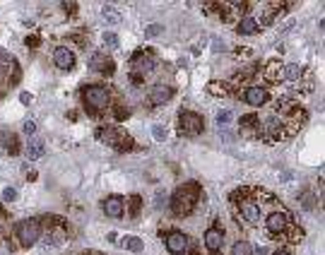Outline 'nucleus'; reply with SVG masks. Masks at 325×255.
<instances>
[{
    "label": "nucleus",
    "instance_id": "17",
    "mask_svg": "<svg viewBox=\"0 0 325 255\" xmlns=\"http://www.w3.org/2000/svg\"><path fill=\"white\" fill-rule=\"evenodd\" d=\"M282 7H284L282 2H270V5L262 10V15H260V22H262V24H272V22L277 19V15H282V12H284Z\"/></svg>",
    "mask_w": 325,
    "mask_h": 255
},
{
    "label": "nucleus",
    "instance_id": "1",
    "mask_svg": "<svg viewBox=\"0 0 325 255\" xmlns=\"http://www.w3.org/2000/svg\"><path fill=\"white\" fill-rule=\"evenodd\" d=\"M200 197H202L200 183L188 181V183L179 186L176 192H174V197H171V212H174V217H188V214H193V209L197 207Z\"/></svg>",
    "mask_w": 325,
    "mask_h": 255
},
{
    "label": "nucleus",
    "instance_id": "24",
    "mask_svg": "<svg viewBox=\"0 0 325 255\" xmlns=\"http://www.w3.org/2000/svg\"><path fill=\"white\" fill-rule=\"evenodd\" d=\"M44 152H46V147H44L41 140H32L29 147H27V157L29 159H39V157H44Z\"/></svg>",
    "mask_w": 325,
    "mask_h": 255
},
{
    "label": "nucleus",
    "instance_id": "16",
    "mask_svg": "<svg viewBox=\"0 0 325 255\" xmlns=\"http://www.w3.org/2000/svg\"><path fill=\"white\" fill-rule=\"evenodd\" d=\"M53 63H56V67H61V70H72V67H75V53H72L70 48L61 46V48H56V53H53Z\"/></svg>",
    "mask_w": 325,
    "mask_h": 255
},
{
    "label": "nucleus",
    "instance_id": "10",
    "mask_svg": "<svg viewBox=\"0 0 325 255\" xmlns=\"http://www.w3.org/2000/svg\"><path fill=\"white\" fill-rule=\"evenodd\" d=\"M130 67H132V72H135V75L145 77V72H149V70L154 67V58H152V53H149V51H137V53L130 58Z\"/></svg>",
    "mask_w": 325,
    "mask_h": 255
},
{
    "label": "nucleus",
    "instance_id": "27",
    "mask_svg": "<svg viewBox=\"0 0 325 255\" xmlns=\"http://www.w3.org/2000/svg\"><path fill=\"white\" fill-rule=\"evenodd\" d=\"M231 255H253V246L248 241H236L231 248Z\"/></svg>",
    "mask_w": 325,
    "mask_h": 255
},
{
    "label": "nucleus",
    "instance_id": "20",
    "mask_svg": "<svg viewBox=\"0 0 325 255\" xmlns=\"http://www.w3.org/2000/svg\"><path fill=\"white\" fill-rule=\"evenodd\" d=\"M258 72V65H251V67H246L244 72H236L234 75V80H231V87H239V84H248L251 82V77Z\"/></svg>",
    "mask_w": 325,
    "mask_h": 255
},
{
    "label": "nucleus",
    "instance_id": "25",
    "mask_svg": "<svg viewBox=\"0 0 325 255\" xmlns=\"http://www.w3.org/2000/svg\"><path fill=\"white\" fill-rule=\"evenodd\" d=\"M0 137H2V144H5V149H7L10 154H17V152H19V142H17V137H15L12 132H2Z\"/></svg>",
    "mask_w": 325,
    "mask_h": 255
},
{
    "label": "nucleus",
    "instance_id": "21",
    "mask_svg": "<svg viewBox=\"0 0 325 255\" xmlns=\"http://www.w3.org/2000/svg\"><path fill=\"white\" fill-rule=\"evenodd\" d=\"M304 72H306V67L304 65H284V80H289V82H299L301 77H304Z\"/></svg>",
    "mask_w": 325,
    "mask_h": 255
},
{
    "label": "nucleus",
    "instance_id": "4",
    "mask_svg": "<svg viewBox=\"0 0 325 255\" xmlns=\"http://www.w3.org/2000/svg\"><path fill=\"white\" fill-rule=\"evenodd\" d=\"M265 226H267V231H270V234H275V236L287 234L292 243H299L296 239H301V236H304V234H301V229H296V226L292 224V217H289L284 209H275V212H270V217L265 219Z\"/></svg>",
    "mask_w": 325,
    "mask_h": 255
},
{
    "label": "nucleus",
    "instance_id": "37",
    "mask_svg": "<svg viewBox=\"0 0 325 255\" xmlns=\"http://www.w3.org/2000/svg\"><path fill=\"white\" fill-rule=\"evenodd\" d=\"M152 132H154V137H157V140H164V137H166V132H164V130H162L159 126L152 128Z\"/></svg>",
    "mask_w": 325,
    "mask_h": 255
},
{
    "label": "nucleus",
    "instance_id": "9",
    "mask_svg": "<svg viewBox=\"0 0 325 255\" xmlns=\"http://www.w3.org/2000/svg\"><path fill=\"white\" fill-rule=\"evenodd\" d=\"M222 246H224V229L222 224H214L205 231V248L210 251V255H219Z\"/></svg>",
    "mask_w": 325,
    "mask_h": 255
},
{
    "label": "nucleus",
    "instance_id": "13",
    "mask_svg": "<svg viewBox=\"0 0 325 255\" xmlns=\"http://www.w3.org/2000/svg\"><path fill=\"white\" fill-rule=\"evenodd\" d=\"M171 96H174V89H171L169 84H154V87L149 89V104H152V106H162V104H166Z\"/></svg>",
    "mask_w": 325,
    "mask_h": 255
},
{
    "label": "nucleus",
    "instance_id": "41",
    "mask_svg": "<svg viewBox=\"0 0 325 255\" xmlns=\"http://www.w3.org/2000/svg\"><path fill=\"white\" fill-rule=\"evenodd\" d=\"M186 253H188V255H200V253H197V248H195L193 243H191V248H188V251H186Z\"/></svg>",
    "mask_w": 325,
    "mask_h": 255
},
{
    "label": "nucleus",
    "instance_id": "30",
    "mask_svg": "<svg viewBox=\"0 0 325 255\" xmlns=\"http://www.w3.org/2000/svg\"><path fill=\"white\" fill-rule=\"evenodd\" d=\"M313 202H316V197H313L311 192H304V195H301V207H304V209H311Z\"/></svg>",
    "mask_w": 325,
    "mask_h": 255
},
{
    "label": "nucleus",
    "instance_id": "8",
    "mask_svg": "<svg viewBox=\"0 0 325 255\" xmlns=\"http://www.w3.org/2000/svg\"><path fill=\"white\" fill-rule=\"evenodd\" d=\"M162 236H164V241H166V248H169V253L174 255H186V251L191 248V239L186 236V234H181V231H162Z\"/></svg>",
    "mask_w": 325,
    "mask_h": 255
},
{
    "label": "nucleus",
    "instance_id": "12",
    "mask_svg": "<svg viewBox=\"0 0 325 255\" xmlns=\"http://www.w3.org/2000/svg\"><path fill=\"white\" fill-rule=\"evenodd\" d=\"M244 101L248 106H262L267 101V89L260 87V84H251L246 92H244Z\"/></svg>",
    "mask_w": 325,
    "mask_h": 255
},
{
    "label": "nucleus",
    "instance_id": "5",
    "mask_svg": "<svg viewBox=\"0 0 325 255\" xmlns=\"http://www.w3.org/2000/svg\"><path fill=\"white\" fill-rule=\"evenodd\" d=\"M97 137H99L101 142L111 144V147H114V149H118V152H132V149H135L132 137L126 135V132H121L118 128H114V126L99 128V130H97Z\"/></svg>",
    "mask_w": 325,
    "mask_h": 255
},
{
    "label": "nucleus",
    "instance_id": "40",
    "mask_svg": "<svg viewBox=\"0 0 325 255\" xmlns=\"http://www.w3.org/2000/svg\"><path fill=\"white\" fill-rule=\"evenodd\" d=\"M19 99H22V104H29V101H32V96H29V94H27V92H24V94H22V96H19Z\"/></svg>",
    "mask_w": 325,
    "mask_h": 255
},
{
    "label": "nucleus",
    "instance_id": "39",
    "mask_svg": "<svg viewBox=\"0 0 325 255\" xmlns=\"http://www.w3.org/2000/svg\"><path fill=\"white\" fill-rule=\"evenodd\" d=\"M272 255H292V251H287V248H279V251H275Z\"/></svg>",
    "mask_w": 325,
    "mask_h": 255
},
{
    "label": "nucleus",
    "instance_id": "3",
    "mask_svg": "<svg viewBox=\"0 0 325 255\" xmlns=\"http://www.w3.org/2000/svg\"><path fill=\"white\" fill-rule=\"evenodd\" d=\"M109 101H111V96L104 84H84L82 87V104L92 116L104 113L109 109Z\"/></svg>",
    "mask_w": 325,
    "mask_h": 255
},
{
    "label": "nucleus",
    "instance_id": "28",
    "mask_svg": "<svg viewBox=\"0 0 325 255\" xmlns=\"http://www.w3.org/2000/svg\"><path fill=\"white\" fill-rule=\"evenodd\" d=\"M142 209V197L140 195H130V217H137Z\"/></svg>",
    "mask_w": 325,
    "mask_h": 255
},
{
    "label": "nucleus",
    "instance_id": "36",
    "mask_svg": "<svg viewBox=\"0 0 325 255\" xmlns=\"http://www.w3.org/2000/svg\"><path fill=\"white\" fill-rule=\"evenodd\" d=\"M114 111H116V118H118V121H123V118H126V116H128V109H123V106H121V104H118V106H116V109H114Z\"/></svg>",
    "mask_w": 325,
    "mask_h": 255
},
{
    "label": "nucleus",
    "instance_id": "23",
    "mask_svg": "<svg viewBox=\"0 0 325 255\" xmlns=\"http://www.w3.org/2000/svg\"><path fill=\"white\" fill-rule=\"evenodd\" d=\"M101 17H104L109 24H121V19H123L121 12H118L116 7H111V5H104V7H101Z\"/></svg>",
    "mask_w": 325,
    "mask_h": 255
},
{
    "label": "nucleus",
    "instance_id": "7",
    "mask_svg": "<svg viewBox=\"0 0 325 255\" xmlns=\"http://www.w3.org/2000/svg\"><path fill=\"white\" fill-rule=\"evenodd\" d=\"M179 130L186 137H197L205 130V118L195 111H181L179 113Z\"/></svg>",
    "mask_w": 325,
    "mask_h": 255
},
{
    "label": "nucleus",
    "instance_id": "35",
    "mask_svg": "<svg viewBox=\"0 0 325 255\" xmlns=\"http://www.w3.org/2000/svg\"><path fill=\"white\" fill-rule=\"evenodd\" d=\"M15 197H17V191H15V188H5V191H2V200H5V202H12Z\"/></svg>",
    "mask_w": 325,
    "mask_h": 255
},
{
    "label": "nucleus",
    "instance_id": "26",
    "mask_svg": "<svg viewBox=\"0 0 325 255\" xmlns=\"http://www.w3.org/2000/svg\"><path fill=\"white\" fill-rule=\"evenodd\" d=\"M207 92H210L212 96H227L231 89H229V84H224V82H210V84H207Z\"/></svg>",
    "mask_w": 325,
    "mask_h": 255
},
{
    "label": "nucleus",
    "instance_id": "19",
    "mask_svg": "<svg viewBox=\"0 0 325 255\" xmlns=\"http://www.w3.org/2000/svg\"><path fill=\"white\" fill-rule=\"evenodd\" d=\"M239 126H241V130H244L246 135H253V130H258V128H260L258 113H248V116H241ZM256 135H258V132H256Z\"/></svg>",
    "mask_w": 325,
    "mask_h": 255
},
{
    "label": "nucleus",
    "instance_id": "22",
    "mask_svg": "<svg viewBox=\"0 0 325 255\" xmlns=\"http://www.w3.org/2000/svg\"><path fill=\"white\" fill-rule=\"evenodd\" d=\"M121 246H123L126 251H130V253H140V251L145 248V243H142L137 236H123V239H121Z\"/></svg>",
    "mask_w": 325,
    "mask_h": 255
},
{
    "label": "nucleus",
    "instance_id": "2",
    "mask_svg": "<svg viewBox=\"0 0 325 255\" xmlns=\"http://www.w3.org/2000/svg\"><path fill=\"white\" fill-rule=\"evenodd\" d=\"M253 188H239L231 192V202L236 207V212L248 222V224H258L260 222V202L253 197Z\"/></svg>",
    "mask_w": 325,
    "mask_h": 255
},
{
    "label": "nucleus",
    "instance_id": "18",
    "mask_svg": "<svg viewBox=\"0 0 325 255\" xmlns=\"http://www.w3.org/2000/svg\"><path fill=\"white\" fill-rule=\"evenodd\" d=\"M260 24L253 19V17H244V19H239V24H236V32L241 34V36H251V34H258Z\"/></svg>",
    "mask_w": 325,
    "mask_h": 255
},
{
    "label": "nucleus",
    "instance_id": "14",
    "mask_svg": "<svg viewBox=\"0 0 325 255\" xmlns=\"http://www.w3.org/2000/svg\"><path fill=\"white\" fill-rule=\"evenodd\" d=\"M89 67H92L94 72H104V75H114V70H116L114 61L106 58V53H94V56L89 58Z\"/></svg>",
    "mask_w": 325,
    "mask_h": 255
},
{
    "label": "nucleus",
    "instance_id": "32",
    "mask_svg": "<svg viewBox=\"0 0 325 255\" xmlns=\"http://www.w3.org/2000/svg\"><path fill=\"white\" fill-rule=\"evenodd\" d=\"M231 118H234V113H231V111H219V116H217V123H219V126H227Z\"/></svg>",
    "mask_w": 325,
    "mask_h": 255
},
{
    "label": "nucleus",
    "instance_id": "33",
    "mask_svg": "<svg viewBox=\"0 0 325 255\" xmlns=\"http://www.w3.org/2000/svg\"><path fill=\"white\" fill-rule=\"evenodd\" d=\"M70 39H72L75 44H80L82 48H87V44H89V36H84V34H72Z\"/></svg>",
    "mask_w": 325,
    "mask_h": 255
},
{
    "label": "nucleus",
    "instance_id": "34",
    "mask_svg": "<svg viewBox=\"0 0 325 255\" xmlns=\"http://www.w3.org/2000/svg\"><path fill=\"white\" fill-rule=\"evenodd\" d=\"M22 130H24V135H34V132H36V123H34V121H24Z\"/></svg>",
    "mask_w": 325,
    "mask_h": 255
},
{
    "label": "nucleus",
    "instance_id": "6",
    "mask_svg": "<svg viewBox=\"0 0 325 255\" xmlns=\"http://www.w3.org/2000/svg\"><path fill=\"white\" fill-rule=\"evenodd\" d=\"M15 234H17L22 246H34L41 239V222L39 219H22L15 226Z\"/></svg>",
    "mask_w": 325,
    "mask_h": 255
},
{
    "label": "nucleus",
    "instance_id": "42",
    "mask_svg": "<svg viewBox=\"0 0 325 255\" xmlns=\"http://www.w3.org/2000/svg\"><path fill=\"white\" fill-rule=\"evenodd\" d=\"M77 255H101L99 251H82V253H77Z\"/></svg>",
    "mask_w": 325,
    "mask_h": 255
},
{
    "label": "nucleus",
    "instance_id": "15",
    "mask_svg": "<svg viewBox=\"0 0 325 255\" xmlns=\"http://www.w3.org/2000/svg\"><path fill=\"white\" fill-rule=\"evenodd\" d=\"M262 77H265L270 84L284 82V65L279 63V61H270V63L265 65V70H262Z\"/></svg>",
    "mask_w": 325,
    "mask_h": 255
},
{
    "label": "nucleus",
    "instance_id": "31",
    "mask_svg": "<svg viewBox=\"0 0 325 255\" xmlns=\"http://www.w3.org/2000/svg\"><path fill=\"white\" fill-rule=\"evenodd\" d=\"M162 29H164L162 24H149V27L145 29V36H159V34H162Z\"/></svg>",
    "mask_w": 325,
    "mask_h": 255
},
{
    "label": "nucleus",
    "instance_id": "11",
    "mask_svg": "<svg viewBox=\"0 0 325 255\" xmlns=\"http://www.w3.org/2000/svg\"><path fill=\"white\" fill-rule=\"evenodd\" d=\"M104 212H106V217H111V219H121L123 217V212H126V205H123V197H118V195H109L106 200H104Z\"/></svg>",
    "mask_w": 325,
    "mask_h": 255
},
{
    "label": "nucleus",
    "instance_id": "29",
    "mask_svg": "<svg viewBox=\"0 0 325 255\" xmlns=\"http://www.w3.org/2000/svg\"><path fill=\"white\" fill-rule=\"evenodd\" d=\"M104 46H109V48H118V36L111 34V32H106V34H104Z\"/></svg>",
    "mask_w": 325,
    "mask_h": 255
},
{
    "label": "nucleus",
    "instance_id": "38",
    "mask_svg": "<svg viewBox=\"0 0 325 255\" xmlns=\"http://www.w3.org/2000/svg\"><path fill=\"white\" fill-rule=\"evenodd\" d=\"M39 44H41V39H39V36H27V46H32V48H34V46H39Z\"/></svg>",
    "mask_w": 325,
    "mask_h": 255
}]
</instances>
